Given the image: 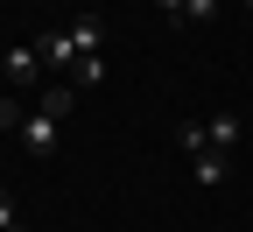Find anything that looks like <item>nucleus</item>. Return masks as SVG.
I'll return each instance as SVG.
<instances>
[{
	"label": "nucleus",
	"instance_id": "obj_9",
	"mask_svg": "<svg viewBox=\"0 0 253 232\" xmlns=\"http://www.w3.org/2000/svg\"><path fill=\"white\" fill-rule=\"evenodd\" d=\"M211 14H218V0H183V14H176V21H211Z\"/></svg>",
	"mask_w": 253,
	"mask_h": 232
},
{
	"label": "nucleus",
	"instance_id": "obj_12",
	"mask_svg": "<svg viewBox=\"0 0 253 232\" xmlns=\"http://www.w3.org/2000/svg\"><path fill=\"white\" fill-rule=\"evenodd\" d=\"M246 7H253V0H246Z\"/></svg>",
	"mask_w": 253,
	"mask_h": 232
},
{
	"label": "nucleus",
	"instance_id": "obj_3",
	"mask_svg": "<svg viewBox=\"0 0 253 232\" xmlns=\"http://www.w3.org/2000/svg\"><path fill=\"white\" fill-rule=\"evenodd\" d=\"M225 176H232V162L218 155V148H204V155H190V183H197V190H218Z\"/></svg>",
	"mask_w": 253,
	"mask_h": 232
},
{
	"label": "nucleus",
	"instance_id": "obj_1",
	"mask_svg": "<svg viewBox=\"0 0 253 232\" xmlns=\"http://www.w3.org/2000/svg\"><path fill=\"white\" fill-rule=\"evenodd\" d=\"M56 134H63V120L36 106V113L21 120V134H14V141H21V155H28V162H49V155H56Z\"/></svg>",
	"mask_w": 253,
	"mask_h": 232
},
{
	"label": "nucleus",
	"instance_id": "obj_2",
	"mask_svg": "<svg viewBox=\"0 0 253 232\" xmlns=\"http://www.w3.org/2000/svg\"><path fill=\"white\" fill-rule=\"evenodd\" d=\"M0 71H7V85H42V78H49V63H42V43H7Z\"/></svg>",
	"mask_w": 253,
	"mask_h": 232
},
{
	"label": "nucleus",
	"instance_id": "obj_11",
	"mask_svg": "<svg viewBox=\"0 0 253 232\" xmlns=\"http://www.w3.org/2000/svg\"><path fill=\"white\" fill-rule=\"evenodd\" d=\"M155 7H162V14H183V0H155Z\"/></svg>",
	"mask_w": 253,
	"mask_h": 232
},
{
	"label": "nucleus",
	"instance_id": "obj_10",
	"mask_svg": "<svg viewBox=\"0 0 253 232\" xmlns=\"http://www.w3.org/2000/svg\"><path fill=\"white\" fill-rule=\"evenodd\" d=\"M0 232H21V204H14L7 190H0Z\"/></svg>",
	"mask_w": 253,
	"mask_h": 232
},
{
	"label": "nucleus",
	"instance_id": "obj_6",
	"mask_svg": "<svg viewBox=\"0 0 253 232\" xmlns=\"http://www.w3.org/2000/svg\"><path fill=\"white\" fill-rule=\"evenodd\" d=\"M71 36H78V56H99L106 28H99V14H78V21H71Z\"/></svg>",
	"mask_w": 253,
	"mask_h": 232
},
{
	"label": "nucleus",
	"instance_id": "obj_4",
	"mask_svg": "<svg viewBox=\"0 0 253 232\" xmlns=\"http://www.w3.org/2000/svg\"><path fill=\"white\" fill-rule=\"evenodd\" d=\"M42 63L71 78V63H78V36H71V28H49V36H42Z\"/></svg>",
	"mask_w": 253,
	"mask_h": 232
},
{
	"label": "nucleus",
	"instance_id": "obj_8",
	"mask_svg": "<svg viewBox=\"0 0 253 232\" xmlns=\"http://www.w3.org/2000/svg\"><path fill=\"white\" fill-rule=\"evenodd\" d=\"M21 120H28V113L14 106V98H0V134H21Z\"/></svg>",
	"mask_w": 253,
	"mask_h": 232
},
{
	"label": "nucleus",
	"instance_id": "obj_5",
	"mask_svg": "<svg viewBox=\"0 0 253 232\" xmlns=\"http://www.w3.org/2000/svg\"><path fill=\"white\" fill-rule=\"evenodd\" d=\"M204 134H211V148H218V155H232L246 127H239V113H211V120H204Z\"/></svg>",
	"mask_w": 253,
	"mask_h": 232
},
{
	"label": "nucleus",
	"instance_id": "obj_7",
	"mask_svg": "<svg viewBox=\"0 0 253 232\" xmlns=\"http://www.w3.org/2000/svg\"><path fill=\"white\" fill-rule=\"evenodd\" d=\"M63 85H71V92H91V85H106V63H99V56H78Z\"/></svg>",
	"mask_w": 253,
	"mask_h": 232
}]
</instances>
